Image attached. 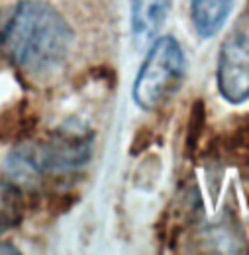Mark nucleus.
Here are the masks:
<instances>
[{"mask_svg": "<svg viewBox=\"0 0 249 255\" xmlns=\"http://www.w3.org/2000/svg\"><path fill=\"white\" fill-rule=\"evenodd\" d=\"M24 218V194L6 181H0V234L18 228Z\"/></svg>", "mask_w": 249, "mask_h": 255, "instance_id": "obj_7", "label": "nucleus"}, {"mask_svg": "<svg viewBox=\"0 0 249 255\" xmlns=\"http://www.w3.org/2000/svg\"><path fill=\"white\" fill-rule=\"evenodd\" d=\"M222 155L232 163H246L249 161V122L238 126L232 133H228Z\"/></svg>", "mask_w": 249, "mask_h": 255, "instance_id": "obj_8", "label": "nucleus"}, {"mask_svg": "<svg viewBox=\"0 0 249 255\" xmlns=\"http://www.w3.org/2000/svg\"><path fill=\"white\" fill-rule=\"evenodd\" d=\"M187 77V57L181 43L173 35L155 39L137 71L131 96L133 102L147 112L167 104L179 93Z\"/></svg>", "mask_w": 249, "mask_h": 255, "instance_id": "obj_3", "label": "nucleus"}, {"mask_svg": "<svg viewBox=\"0 0 249 255\" xmlns=\"http://www.w3.org/2000/svg\"><path fill=\"white\" fill-rule=\"evenodd\" d=\"M94 135L79 124H65L41 141H28L16 147L6 161L8 173L20 181L69 175L83 169L93 157Z\"/></svg>", "mask_w": 249, "mask_h": 255, "instance_id": "obj_2", "label": "nucleus"}, {"mask_svg": "<svg viewBox=\"0 0 249 255\" xmlns=\"http://www.w3.org/2000/svg\"><path fill=\"white\" fill-rule=\"evenodd\" d=\"M234 0H190V20L194 32L202 39H210L224 28Z\"/></svg>", "mask_w": 249, "mask_h": 255, "instance_id": "obj_6", "label": "nucleus"}, {"mask_svg": "<svg viewBox=\"0 0 249 255\" xmlns=\"http://www.w3.org/2000/svg\"><path fill=\"white\" fill-rule=\"evenodd\" d=\"M173 0H129L131 37L137 47H145L163 28Z\"/></svg>", "mask_w": 249, "mask_h": 255, "instance_id": "obj_5", "label": "nucleus"}, {"mask_svg": "<svg viewBox=\"0 0 249 255\" xmlns=\"http://www.w3.org/2000/svg\"><path fill=\"white\" fill-rule=\"evenodd\" d=\"M75 32L43 0H18L0 12V53L24 75L49 79L65 69Z\"/></svg>", "mask_w": 249, "mask_h": 255, "instance_id": "obj_1", "label": "nucleus"}, {"mask_svg": "<svg viewBox=\"0 0 249 255\" xmlns=\"http://www.w3.org/2000/svg\"><path fill=\"white\" fill-rule=\"evenodd\" d=\"M216 81L226 102L242 104L249 98V8L220 47Z\"/></svg>", "mask_w": 249, "mask_h": 255, "instance_id": "obj_4", "label": "nucleus"}]
</instances>
